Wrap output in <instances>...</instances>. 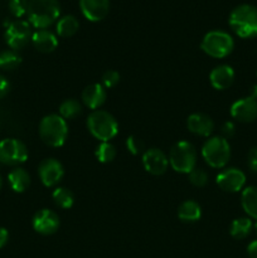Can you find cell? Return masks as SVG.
Masks as SVG:
<instances>
[{
	"mask_svg": "<svg viewBox=\"0 0 257 258\" xmlns=\"http://www.w3.org/2000/svg\"><path fill=\"white\" fill-rule=\"evenodd\" d=\"M29 24L37 29H45L59 19L60 5L58 0H29Z\"/></svg>",
	"mask_w": 257,
	"mask_h": 258,
	"instance_id": "cell-1",
	"label": "cell"
},
{
	"mask_svg": "<svg viewBox=\"0 0 257 258\" xmlns=\"http://www.w3.org/2000/svg\"><path fill=\"white\" fill-rule=\"evenodd\" d=\"M232 30L238 37H257V7L251 4H241L234 8L228 18Z\"/></svg>",
	"mask_w": 257,
	"mask_h": 258,
	"instance_id": "cell-2",
	"label": "cell"
},
{
	"mask_svg": "<svg viewBox=\"0 0 257 258\" xmlns=\"http://www.w3.org/2000/svg\"><path fill=\"white\" fill-rule=\"evenodd\" d=\"M39 136L45 145L50 148H60L67 140V122L55 113L44 116L39 122Z\"/></svg>",
	"mask_w": 257,
	"mask_h": 258,
	"instance_id": "cell-3",
	"label": "cell"
},
{
	"mask_svg": "<svg viewBox=\"0 0 257 258\" xmlns=\"http://www.w3.org/2000/svg\"><path fill=\"white\" fill-rule=\"evenodd\" d=\"M87 127L91 135L101 143L112 140L118 134V123L110 112L96 110L90 113L87 118Z\"/></svg>",
	"mask_w": 257,
	"mask_h": 258,
	"instance_id": "cell-4",
	"label": "cell"
},
{
	"mask_svg": "<svg viewBox=\"0 0 257 258\" xmlns=\"http://www.w3.org/2000/svg\"><path fill=\"white\" fill-rule=\"evenodd\" d=\"M202 156L211 168H224L231 159V145L223 136H213L204 143Z\"/></svg>",
	"mask_w": 257,
	"mask_h": 258,
	"instance_id": "cell-5",
	"label": "cell"
},
{
	"mask_svg": "<svg viewBox=\"0 0 257 258\" xmlns=\"http://www.w3.org/2000/svg\"><path fill=\"white\" fill-rule=\"evenodd\" d=\"M201 48L209 57L224 58L233 50L234 40L232 35L224 30H211L202 39Z\"/></svg>",
	"mask_w": 257,
	"mask_h": 258,
	"instance_id": "cell-6",
	"label": "cell"
},
{
	"mask_svg": "<svg viewBox=\"0 0 257 258\" xmlns=\"http://www.w3.org/2000/svg\"><path fill=\"white\" fill-rule=\"evenodd\" d=\"M169 164L176 173L189 174L197 165L196 148L188 141H178L170 149Z\"/></svg>",
	"mask_w": 257,
	"mask_h": 258,
	"instance_id": "cell-7",
	"label": "cell"
},
{
	"mask_svg": "<svg viewBox=\"0 0 257 258\" xmlns=\"http://www.w3.org/2000/svg\"><path fill=\"white\" fill-rule=\"evenodd\" d=\"M32 37L33 32L29 23L19 19L8 24L4 33L7 44L9 45L10 49L17 50V52L19 49H23L32 40Z\"/></svg>",
	"mask_w": 257,
	"mask_h": 258,
	"instance_id": "cell-8",
	"label": "cell"
},
{
	"mask_svg": "<svg viewBox=\"0 0 257 258\" xmlns=\"http://www.w3.org/2000/svg\"><path fill=\"white\" fill-rule=\"evenodd\" d=\"M28 159V149L18 139H4L0 141V163L9 166L19 165Z\"/></svg>",
	"mask_w": 257,
	"mask_h": 258,
	"instance_id": "cell-9",
	"label": "cell"
},
{
	"mask_svg": "<svg viewBox=\"0 0 257 258\" xmlns=\"http://www.w3.org/2000/svg\"><path fill=\"white\" fill-rule=\"evenodd\" d=\"M38 174L43 185L50 188L62 180L65 176V169L57 159H44L38 166Z\"/></svg>",
	"mask_w": 257,
	"mask_h": 258,
	"instance_id": "cell-10",
	"label": "cell"
},
{
	"mask_svg": "<svg viewBox=\"0 0 257 258\" xmlns=\"http://www.w3.org/2000/svg\"><path fill=\"white\" fill-rule=\"evenodd\" d=\"M217 185L227 193H237L246 184V175L237 168H228L217 175Z\"/></svg>",
	"mask_w": 257,
	"mask_h": 258,
	"instance_id": "cell-11",
	"label": "cell"
},
{
	"mask_svg": "<svg viewBox=\"0 0 257 258\" xmlns=\"http://www.w3.org/2000/svg\"><path fill=\"white\" fill-rule=\"evenodd\" d=\"M33 228L37 233L43 236H50L59 228V217L50 209H40L33 217Z\"/></svg>",
	"mask_w": 257,
	"mask_h": 258,
	"instance_id": "cell-12",
	"label": "cell"
},
{
	"mask_svg": "<svg viewBox=\"0 0 257 258\" xmlns=\"http://www.w3.org/2000/svg\"><path fill=\"white\" fill-rule=\"evenodd\" d=\"M143 165L153 175H163L169 166V158L160 149H148L143 154Z\"/></svg>",
	"mask_w": 257,
	"mask_h": 258,
	"instance_id": "cell-13",
	"label": "cell"
},
{
	"mask_svg": "<svg viewBox=\"0 0 257 258\" xmlns=\"http://www.w3.org/2000/svg\"><path fill=\"white\" fill-rule=\"evenodd\" d=\"M231 116L239 122H252L257 118V100L251 96L237 100L231 106Z\"/></svg>",
	"mask_w": 257,
	"mask_h": 258,
	"instance_id": "cell-14",
	"label": "cell"
},
{
	"mask_svg": "<svg viewBox=\"0 0 257 258\" xmlns=\"http://www.w3.org/2000/svg\"><path fill=\"white\" fill-rule=\"evenodd\" d=\"M80 8L86 19L100 22L110 12V0H80Z\"/></svg>",
	"mask_w": 257,
	"mask_h": 258,
	"instance_id": "cell-15",
	"label": "cell"
},
{
	"mask_svg": "<svg viewBox=\"0 0 257 258\" xmlns=\"http://www.w3.org/2000/svg\"><path fill=\"white\" fill-rule=\"evenodd\" d=\"M186 127L191 134L202 138H208L214 130V122L208 115L201 112L191 113L186 120Z\"/></svg>",
	"mask_w": 257,
	"mask_h": 258,
	"instance_id": "cell-16",
	"label": "cell"
},
{
	"mask_svg": "<svg viewBox=\"0 0 257 258\" xmlns=\"http://www.w3.org/2000/svg\"><path fill=\"white\" fill-rule=\"evenodd\" d=\"M234 76L236 75H234V71L231 66L221 64L212 70V72L209 73V81H211V85L213 86V88L223 91L233 85Z\"/></svg>",
	"mask_w": 257,
	"mask_h": 258,
	"instance_id": "cell-17",
	"label": "cell"
},
{
	"mask_svg": "<svg viewBox=\"0 0 257 258\" xmlns=\"http://www.w3.org/2000/svg\"><path fill=\"white\" fill-rule=\"evenodd\" d=\"M106 88L101 83H92L87 86L82 92V102L86 107L96 111L105 103Z\"/></svg>",
	"mask_w": 257,
	"mask_h": 258,
	"instance_id": "cell-18",
	"label": "cell"
},
{
	"mask_svg": "<svg viewBox=\"0 0 257 258\" xmlns=\"http://www.w3.org/2000/svg\"><path fill=\"white\" fill-rule=\"evenodd\" d=\"M32 43L38 52L52 53L58 47V38L48 29H38L33 33Z\"/></svg>",
	"mask_w": 257,
	"mask_h": 258,
	"instance_id": "cell-19",
	"label": "cell"
},
{
	"mask_svg": "<svg viewBox=\"0 0 257 258\" xmlns=\"http://www.w3.org/2000/svg\"><path fill=\"white\" fill-rule=\"evenodd\" d=\"M8 181L15 193H23L27 190L30 185V175L28 171L23 168H15L8 175Z\"/></svg>",
	"mask_w": 257,
	"mask_h": 258,
	"instance_id": "cell-20",
	"label": "cell"
},
{
	"mask_svg": "<svg viewBox=\"0 0 257 258\" xmlns=\"http://www.w3.org/2000/svg\"><path fill=\"white\" fill-rule=\"evenodd\" d=\"M178 217L185 223H194L202 217V208L196 201H185L179 206Z\"/></svg>",
	"mask_w": 257,
	"mask_h": 258,
	"instance_id": "cell-21",
	"label": "cell"
},
{
	"mask_svg": "<svg viewBox=\"0 0 257 258\" xmlns=\"http://www.w3.org/2000/svg\"><path fill=\"white\" fill-rule=\"evenodd\" d=\"M241 204L249 218L257 219V186H247L243 189Z\"/></svg>",
	"mask_w": 257,
	"mask_h": 258,
	"instance_id": "cell-22",
	"label": "cell"
},
{
	"mask_svg": "<svg viewBox=\"0 0 257 258\" xmlns=\"http://www.w3.org/2000/svg\"><path fill=\"white\" fill-rule=\"evenodd\" d=\"M80 29V22L75 15H65L59 18L55 25L57 34L62 38L73 37Z\"/></svg>",
	"mask_w": 257,
	"mask_h": 258,
	"instance_id": "cell-23",
	"label": "cell"
},
{
	"mask_svg": "<svg viewBox=\"0 0 257 258\" xmlns=\"http://www.w3.org/2000/svg\"><path fill=\"white\" fill-rule=\"evenodd\" d=\"M253 224L249 218H237L232 222L229 233L234 239H243L251 233Z\"/></svg>",
	"mask_w": 257,
	"mask_h": 258,
	"instance_id": "cell-24",
	"label": "cell"
},
{
	"mask_svg": "<svg viewBox=\"0 0 257 258\" xmlns=\"http://www.w3.org/2000/svg\"><path fill=\"white\" fill-rule=\"evenodd\" d=\"M82 112V105L75 98L65 100L59 106V116L65 120H73Z\"/></svg>",
	"mask_w": 257,
	"mask_h": 258,
	"instance_id": "cell-25",
	"label": "cell"
},
{
	"mask_svg": "<svg viewBox=\"0 0 257 258\" xmlns=\"http://www.w3.org/2000/svg\"><path fill=\"white\" fill-rule=\"evenodd\" d=\"M52 198L54 201L55 206L62 209L72 208L73 203H75V196H73L72 191L67 188H63V186H58V188L54 189Z\"/></svg>",
	"mask_w": 257,
	"mask_h": 258,
	"instance_id": "cell-26",
	"label": "cell"
},
{
	"mask_svg": "<svg viewBox=\"0 0 257 258\" xmlns=\"http://www.w3.org/2000/svg\"><path fill=\"white\" fill-rule=\"evenodd\" d=\"M22 63V57L17 50L8 49L0 52V70L13 71Z\"/></svg>",
	"mask_w": 257,
	"mask_h": 258,
	"instance_id": "cell-27",
	"label": "cell"
},
{
	"mask_svg": "<svg viewBox=\"0 0 257 258\" xmlns=\"http://www.w3.org/2000/svg\"><path fill=\"white\" fill-rule=\"evenodd\" d=\"M95 156L100 163H111V161L116 158V148L110 143V141H107V143H101L100 145L96 148Z\"/></svg>",
	"mask_w": 257,
	"mask_h": 258,
	"instance_id": "cell-28",
	"label": "cell"
},
{
	"mask_svg": "<svg viewBox=\"0 0 257 258\" xmlns=\"http://www.w3.org/2000/svg\"><path fill=\"white\" fill-rule=\"evenodd\" d=\"M188 175L190 184H193L197 188H203V186H206L207 183H208V174H207V171L204 170V169L196 168L194 170H191Z\"/></svg>",
	"mask_w": 257,
	"mask_h": 258,
	"instance_id": "cell-29",
	"label": "cell"
},
{
	"mask_svg": "<svg viewBox=\"0 0 257 258\" xmlns=\"http://www.w3.org/2000/svg\"><path fill=\"white\" fill-rule=\"evenodd\" d=\"M28 0H9V7L10 13L14 15L15 18H22L23 15L27 14L28 12Z\"/></svg>",
	"mask_w": 257,
	"mask_h": 258,
	"instance_id": "cell-30",
	"label": "cell"
},
{
	"mask_svg": "<svg viewBox=\"0 0 257 258\" xmlns=\"http://www.w3.org/2000/svg\"><path fill=\"white\" fill-rule=\"evenodd\" d=\"M101 85L106 88V90H110V88H113L117 86V83L120 82V73L116 72L113 70L106 71L102 75V78H101Z\"/></svg>",
	"mask_w": 257,
	"mask_h": 258,
	"instance_id": "cell-31",
	"label": "cell"
},
{
	"mask_svg": "<svg viewBox=\"0 0 257 258\" xmlns=\"http://www.w3.org/2000/svg\"><path fill=\"white\" fill-rule=\"evenodd\" d=\"M126 149L128 150V153L133 154V155H139V154L143 153L145 150V144L143 140H140L136 136H128L126 139Z\"/></svg>",
	"mask_w": 257,
	"mask_h": 258,
	"instance_id": "cell-32",
	"label": "cell"
},
{
	"mask_svg": "<svg viewBox=\"0 0 257 258\" xmlns=\"http://www.w3.org/2000/svg\"><path fill=\"white\" fill-rule=\"evenodd\" d=\"M247 164L252 171H257V146L249 150L248 156H247Z\"/></svg>",
	"mask_w": 257,
	"mask_h": 258,
	"instance_id": "cell-33",
	"label": "cell"
},
{
	"mask_svg": "<svg viewBox=\"0 0 257 258\" xmlns=\"http://www.w3.org/2000/svg\"><path fill=\"white\" fill-rule=\"evenodd\" d=\"M234 133H236V126L231 121H228V122H226L222 126V134H223L224 139L232 138L234 135Z\"/></svg>",
	"mask_w": 257,
	"mask_h": 258,
	"instance_id": "cell-34",
	"label": "cell"
},
{
	"mask_svg": "<svg viewBox=\"0 0 257 258\" xmlns=\"http://www.w3.org/2000/svg\"><path fill=\"white\" fill-rule=\"evenodd\" d=\"M9 91H10L9 81H8L4 76L0 75V100L4 98L5 96L9 93Z\"/></svg>",
	"mask_w": 257,
	"mask_h": 258,
	"instance_id": "cell-35",
	"label": "cell"
},
{
	"mask_svg": "<svg viewBox=\"0 0 257 258\" xmlns=\"http://www.w3.org/2000/svg\"><path fill=\"white\" fill-rule=\"evenodd\" d=\"M9 241V232L4 227H0V249L5 246Z\"/></svg>",
	"mask_w": 257,
	"mask_h": 258,
	"instance_id": "cell-36",
	"label": "cell"
},
{
	"mask_svg": "<svg viewBox=\"0 0 257 258\" xmlns=\"http://www.w3.org/2000/svg\"><path fill=\"white\" fill-rule=\"evenodd\" d=\"M247 253H248L249 258H257V239L256 241H252L247 246Z\"/></svg>",
	"mask_w": 257,
	"mask_h": 258,
	"instance_id": "cell-37",
	"label": "cell"
},
{
	"mask_svg": "<svg viewBox=\"0 0 257 258\" xmlns=\"http://www.w3.org/2000/svg\"><path fill=\"white\" fill-rule=\"evenodd\" d=\"M251 96L252 98H254V100H257V85H254L253 87H252V90H251Z\"/></svg>",
	"mask_w": 257,
	"mask_h": 258,
	"instance_id": "cell-38",
	"label": "cell"
},
{
	"mask_svg": "<svg viewBox=\"0 0 257 258\" xmlns=\"http://www.w3.org/2000/svg\"><path fill=\"white\" fill-rule=\"evenodd\" d=\"M253 228H254V232H256V234H257V221H256V223L253 224Z\"/></svg>",
	"mask_w": 257,
	"mask_h": 258,
	"instance_id": "cell-39",
	"label": "cell"
},
{
	"mask_svg": "<svg viewBox=\"0 0 257 258\" xmlns=\"http://www.w3.org/2000/svg\"><path fill=\"white\" fill-rule=\"evenodd\" d=\"M2 188H3V179L2 176H0V190H2Z\"/></svg>",
	"mask_w": 257,
	"mask_h": 258,
	"instance_id": "cell-40",
	"label": "cell"
}]
</instances>
